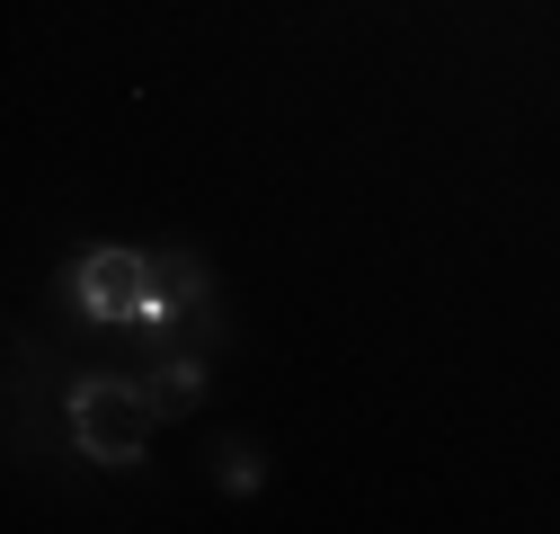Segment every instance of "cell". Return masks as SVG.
<instances>
[{"mask_svg": "<svg viewBox=\"0 0 560 534\" xmlns=\"http://www.w3.org/2000/svg\"><path fill=\"white\" fill-rule=\"evenodd\" d=\"M90 321H170V294H161V258L143 249H90L72 277H62Z\"/></svg>", "mask_w": 560, "mask_h": 534, "instance_id": "cell-2", "label": "cell"}, {"mask_svg": "<svg viewBox=\"0 0 560 534\" xmlns=\"http://www.w3.org/2000/svg\"><path fill=\"white\" fill-rule=\"evenodd\" d=\"M152 374H161V383H152L161 410H196V392H205V365H196V357H170V365H152Z\"/></svg>", "mask_w": 560, "mask_h": 534, "instance_id": "cell-3", "label": "cell"}, {"mask_svg": "<svg viewBox=\"0 0 560 534\" xmlns=\"http://www.w3.org/2000/svg\"><path fill=\"white\" fill-rule=\"evenodd\" d=\"M152 419H161V392L125 383V374H90V383H72V445H81L90 463H143Z\"/></svg>", "mask_w": 560, "mask_h": 534, "instance_id": "cell-1", "label": "cell"}]
</instances>
